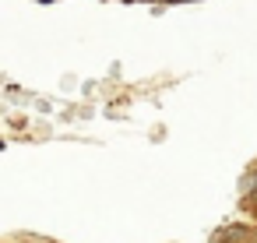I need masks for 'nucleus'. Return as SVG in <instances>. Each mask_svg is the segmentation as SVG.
<instances>
[]
</instances>
